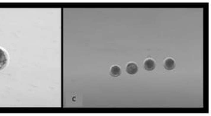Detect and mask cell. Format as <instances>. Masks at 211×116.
I'll return each mask as SVG.
<instances>
[{
    "instance_id": "1",
    "label": "cell",
    "mask_w": 211,
    "mask_h": 116,
    "mask_svg": "<svg viewBox=\"0 0 211 116\" xmlns=\"http://www.w3.org/2000/svg\"><path fill=\"white\" fill-rule=\"evenodd\" d=\"M8 62L7 54L2 49L0 48V70L6 66Z\"/></svg>"
},
{
    "instance_id": "2",
    "label": "cell",
    "mask_w": 211,
    "mask_h": 116,
    "mask_svg": "<svg viewBox=\"0 0 211 116\" xmlns=\"http://www.w3.org/2000/svg\"><path fill=\"white\" fill-rule=\"evenodd\" d=\"M126 71L128 74L130 75L135 74V73H137V72L138 71V65H136L135 63H133V62L128 63V65H127L126 67Z\"/></svg>"
},
{
    "instance_id": "3",
    "label": "cell",
    "mask_w": 211,
    "mask_h": 116,
    "mask_svg": "<svg viewBox=\"0 0 211 116\" xmlns=\"http://www.w3.org/2000/svg\"><path fill=\"white\" fill-rule=\"evenodd\" d=\"M175 67V62L172 59H167L164 62V68L167 70H172Z\"/></svg>"
},
{
    "instance_id": "4",
    "label": "cell",
    "mask_w": 211,
    "mask_h": 116,
    "mask_svg": "<svg viewBox=\"0 0 211 116\" xmlns=\"http://www.w3.org/2000/svg\"><path fill=\"white\" fill-rule=\"evenodd\" d=\"M144 69L147 71H152L155 68V63L154 62L151 60V59H147L144 62Z\"/></svg>"
},
{
    "instance_id": "5",
    "label": "cell",
    "mask_w": 211,
    "mask_h": 116,
    "mask_svg": "<svg viewBox=\"0 0 211 116\" xmlns=\"http://www.w3.org/2000/svg\"><path fill=\"white\" fill-rule=\"evenodd\" d=\"M120 74H121V69H120L118 66L115 65V66L111 67V75H112V76L117 77L120 75Z\"/></svg>"
}]
</instances>
